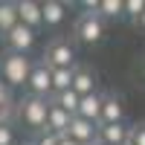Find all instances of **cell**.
Returning a JSON list of instances; mask_svg holds the SVG:
<instances>
[{"label":"cell","mask_w":145,"mask_h":145,"mask_svg":"<svg viewBox=\"0 0 145 145\" xmlns=\"http://www.w3.org/2000/svg\"><path fill=\"white\" fill-rule=\"evenodd\" d=\"M122 145H134V142H131V139H125V142H122Z\"/></svg>","instance_id":"cell-26"},{"label":"cell","mask_w":145,"mask_h":145,"mask_svg":"<svg viewBox=\"0 0 145 145\" xmlns=\"http://www.w3.org/2000/svg\"><path fill=\"white\" fill-rule=\"evenodd\" d=\"M113 122H125V102L116 93H105L102 96V119H99V125H113Z\"/></svg>","instance_id":"cell-8"},{"label":"cell","mask_w":145,"mask_h":145,"mask_svg":"<svg viewBox=\"0 0 145 145\" xmlns=\"http://www.w3.org/2000/svg\"><path fill=\"white\" fill-rule=\"evenodd\" d=\"M93 145H96V142H93Z\"/></svg>","instance_id":"cell-28"},{"label":"cell","mask_w":145,"mask_h":145,"mask_svg":"<svg viewBox=\"0 0 145 145\" xmlns=\"http://www.w3.org/2000/svg\"><path fill=\"white\" fill-rule=\"evenodd\" d=\"M0 145H18V137H15L12 125H0Z\"/></svg>","instance_id":"cell-20"},{"label":"cell","mask_w":145,"mask_h":145,"mask_svg":"<svg viewBox=\"0 0 145 145\" xmlns=\"http://www.w3.org/2000/svg\"><path fill=\"white\" fill-rule=\"evenodd\" d=\"M3 44H6L9 52H15V55H26L32 46H35V32H32L29 26H23V23H18V26L12 29L9 35H3Z\"/></svg>","instance_id":"cell-6"},{"label":"cell","mask_w":145,"mask_h":145,"mask_svg":"<svg viewBox=\"0 0 145 145\" xmlns=\"http://www.w3.org/2000/svg\"><path fill=\"white\" fill-rule=\"evenodd\" d=\"M105 35H107V20H102L96 12H84V15L76 20V26H72V41L84 44V46L102 44Z\"/></svg>","instance_id":"cell-1"},{"label":"cell","mask_w":145,"mask_h":145,"mask_svg":"<svg viewBox=\"0 0 145 145\" xmlns=\"http://www.w3.org/2000/svg\"><path fill=\"white\" fill-rule=\"evenodd\" d=\"M18 20L23 23V26H29L32 32H38L44 26L41 3H35V0H18Z\"/></svg>","instance_id":"cell-9"},{"label":"cell","mask_w":145,"mask_h":145,"mask_svg":"<svg viewBox=\"0 0 145 145\" xmlns=\"http://www.w3.org/2000/svg\"><path fill=\"white\" fill-rule=\"evenodd\" d=\"M145 12V0H125V15L122 18H128V20H139V15Z\"/></svg>","instance_id":"cell-19"},{"label":"cell","mask_w":145,"mask_h":145,"mask_svg":"<svg viewBox=\"0 0 145 145\" xmlns=\"http://www.w3.org/2000/svg\"><path fill=\"white\" fill-rule=\"evenodd\" d=\"M58 145H78L76 139H70V137H61V142H58Z\"/></svg>","instance_id":"cell-24"},{"label":"cell","mask_w":145,"mask_h":145,"mask_svg":"<svg viewBox=\"0 0 145 145\" xmlns=\"http://www.w3.org/2000/svg\"><path fill=\"white\" fill-rule=\"evenodd\" d=\"M26 90H29V96H35V99H52V67L46 64L44 58L32 64Z\"/></svg>","instance_id":"cell-5"},{"label":"cell","mask_w":145,"mask_h":145,"mask_svg":"<svg viewBox=\"0 0 145 145\" xmlns=\"http://www.w3.org/2000/svg\"><path fill=\"white\" fill-rule=\"evenodd\" d=\"M44 61L52 70L58 67H76V41L70 38H52L44 50Z\"/></svg>","instance_id":"cell-4"},{"label":"cell","mask_w":145,"mask_h":145,"mask_svg":"<svg viewBox=\"0 0 145 145\" xmlns=\"http://www.w3.org/2000/svg\"><path fill=\"white\" fill-rule=\"evenodd\" d=\"M72 90H76L78 96H90V93H96V72H93L90 67L76 64V72H72Z\"/></svg>","instance_id":"cell-12"},{"label":"cell","mask_w":145,"mask_h":145,"mask_svg":"<svg viewBox=\"0 0 145 145\" xmlns=\"http://www.w3.org/2000/svg\"><path fill=\"white\" fill-rule=\"evenodd\" d=\"M58 142H61V137H58V134H52V131H41L38 139H35L32 145H58Z\"/></svg>","instance_id":"cell-21"},{"label":"cell","mask_w":145,"mask_h":145,"mask_svg":"<svg viewBox=\"0 0 145 145\" xmlns=\"http://www.w3.org/2000/svg\"><path fill=\"white\" fill-rule=\"evenodd\" d=\"M29 72H32V58H26V55L6 52L0 58V78H3L6 87H20V84H26Z\"/></svg>","instance_id":"cell-3"},{"label":"cell","mask_w":145,"mask_h":145,"mask_svg":"<svg viewBox=\"0 0 145 145\" xmlns=\"http://www.w3.org/2000/svg\"><path fill=\"white\" fill-rule=\"evenodd\" d=\"M125 139H131V122H113V125H99V139L105 145H122Z\"/></svg>","instance_id":"cell-10"},{"label":"cell","mask_w":145,"mask_h":145,"mask_svg":"<svg viewBox=\"0 0 145 145\" xmlns=\"http://www.w3.org/2000/svg\"><path fill=\"white\" fill-rule=\"evenodd\" d=\"M41 12H44V26H61L64 18H67V3H61V0H44L41 3Z\"/></svg>","instance_id":"cell-13"},{"label":"cell","mask_w":145,"mask_h":145,"mask_svg":"<svg viewBox=\"0 0 145 145\" xmlns=\"http://www.w3.org/2000/svg\"><path fill=\"white\" fill-rule=\"evenodd\" d=\"M18 3H9V0H0V35H9L18 26Z\"/></svg>","instance_id":"cell-16"},{"label":"cell","mask_w":145,"mask_h":145,"mask_svg":"<svg viewBox=\"0 0 145 145\" xmlns=\"http://www.w3.org/2000/svg\"><path fill=\"white\" fill-rule=\"evenodd\" d=\"M3 105H9V87L3 84V78H0V107Z\"/></svg>","instance_id":"cell-23"},{"label":"cell","mask_w":145,"mask_h":145,"mask_svg":"<svg viewBox=\"0 0 145 145\" xmlns=\"http://www.w3.org/2000/svg\"><path fill=\"white\" fill-rule=\"evenodd\" d=\"M70 113H64L61 107H55L52 102H50V113H46V128L44 131H52V134H58V137H64L67 134V128H70Z\"/></svg>","instance_id":"cell-14"},{"label":"cell","mask_w":145,"mask_h":145,"mask_svg":"<svg viewBox=\"0 0 145 145\" xmlns=\"http://www.w3.org/2000/svg\"><path fill=\"white\" fill-rule=\"evenodd\" d=\"M102 96L105 93H90V96H81V102H78V113L81 119H87V122H96L99 125V119H102Z\"/></svg>","instance_id":"cell-11"},{"label":"cell","mask_w":145,"mask_h":145,"mask_svg":"<svg viewBox=\"0 0 145 145\" xmlns=\"http://www.w3.org/2000/svg\"><path fill=\"white\" fill-rule=\"evenodd\" d=\"M55 107H61L64 113H70V116H76L78 113V102H81V96L76 93V90H64V93H55L52 99H50Z\"/></svg>","instance_id":"cell-17"},{"label":"cell","mask_w":145,"mask_h":145,"mask_svg":"<svg viewBox=\"0 0 145 145\" xmlns=\"http://www.w3.org/2000/svg\"><path fill=\"white\" fill-rule=\"evenodd\" d=\"M131 142L134 145H145V122L131 125Z\"/></svg>","instance_id":"cell-22"},{"label":"cell","mask_w":145,"mask_h":145,"mask_svg":"<svg viewBox=\"0 0 145 145\" xmlns=\"http://www.w3.org/2000/svg\"><path fill=\"white\" fill-rule=\"evenodd\" d=\"M64 137L76 139L78 145H93L96 139H99V125H96V122H87V119H81V116H72Z\"/></svg>","instance_id":"cell-7"},{"label":"cell","mask_w":145,"mask_h":145,"mask_svg":"<svg viewBox=\"0 0 145 145\" xmlns=\"http://www.w3.org/2000/svg\"><path fill=\"white\" fill-rule=\"evenodd\" d=\"M137 26H139V29L145 32V12H142V15H139V20H137Z\"/></svg>","instance_id":"cell-25"},{"label":"cell","mask_w":145,"mask_h":145,"mask_svg":"<svg viewBox=\"0 0 145 145\" xmlns=\"http://www.w3.org/2000/svg\"><path fill=\"white\" fill-rule=\"evenodd\" d=\"M46 113H50V99H35V96H23L18 102V119L29 131L41 134L46 128Z\"/></svg>","instance_id":"cell-2"},{"label":"cell","mask_w":145,"mask_h":145,"mask_svg":"<svg viewBox=\"0 0 145 145\" xmlns=\"http://www.w3.org/2000/svg\"><path fill=\"white\" fill-rule=\"evenodd\" d=\"M72 72H76V67H58V70H52V96L64 93V90H72Z\"/></svg>","instance_id":"cell-18"},{"label":"cell","mask_w":145,"mask_h":145,"mask_svg":"<svg viewBox=\"0 0 145 145\" xmlns=\"http://www.w3.org/2000/svg\"><path fill=\"white\" fill-rule=\"evenodd\" d=\"M96 15L102 20H119L125 15V0H96Z\"/></svg>","instance_id":"cell-15"},{"label":"cell","mask_w":145,"mask_h":145,"mask_svg":"<svg viewBox=\"0 0 145 145\" xmlns=\"http://www.w3.org/2000/svg\"><path fill=\"white\" fill-rule=\"evenodd\" d=\"M96 145H105V142H96Z\"/></svg>","instance_id":"cell-27"}]
</instances>
